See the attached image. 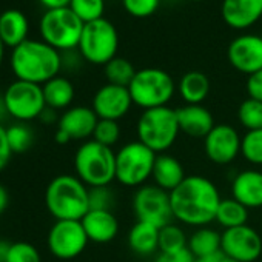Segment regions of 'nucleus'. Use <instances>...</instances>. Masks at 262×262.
I'll use <instances>...</instances> for the list:
<instances>
[{
    "label": "nucleus",
    "mask_w": 262,
    "mask_h": 262,
    "mask_svg": "<svg viewBox=\"0 0 262 262\" xmlns=\"http://www.w3.org/2000/svg\"><path fill=\"white\" fill-rule=\"evenodd\" d=\"M188 237L182 227L171 222L159 228V251L161 253H178L187 250Z\"/></svg>",
    "instance_id": "c756f323"
},
{
    "label": "nucleus",
    "mask_w": 262,
    "mask_h": 262,
    "mask_svg": "<svg viewBox=\"0 0 262 262\" xmlns=\"http://www.w3.org/2000/svg\"><path fill=\"white\" fill-rule=\"evenodd\" d=\"M28 19L19 10H7L0 14V39L5 47L16 48L24 43L28 34Z\"/></svg>",
    "instance_id": "5701e85b"
},
{
    "label": "nucleus",
    "mask_w": 262,
    "mask_h": 262,
    "mask_svg": "<svg viewBox=\"0 0 262 262\" xmlns=\"http://www.w3.org/2000/svg\"><path fill=\"white\" fill-rule=\"evenodd\" d=\"M247 93L250 99L262 102V70L247 77Z\"/></svg>",
    "instance_id": "58836bf2"
},
{
    "label": "nucleus",
    "mask_w": 262,
    "mask_h": 262,
    "mask_svg": "<svg viewBox=\"0 0 262 262\" xmlns=\"http://www.w3.org/2000/svg\"><path fill=\"white\" fill-rule=\"evenodd\" d=\"M120 125L117 120H106V119H99L96 129H94V135L93 139L105 147L113 148L119 139H120Z\"/></svg>",
    "instance_id": "72a5a7b5"
},
{
    "label": "nucleus",
    "mask_w": 262,
    "mask_h": 262,
    "mask_svg": "<svg viewBox=\"0 0 262 262\" xmlns=\"http://www.w3.org/2000/svg\"><path fill=\"white\" fill-rule=\"evenodd\" d=\"M210 90V79L201 71L185 73L178 83V93L185 105H202V102L208 97Z\"/></svg>",
    "instance_id": "b1692460"
},
{
    "label": "nucleus",
    "mask_w": 262,
    "mask_h": 262,
    "mask_svg": "<svg viewBox=\"0 0 262 262\" xmlns=\"http://www.w3.org/2000/svg\"><path fill=\"white\" fill-rule=\"evenodd\" d=\"M231 198L248 210L262 207V171L247 168L239 171L231 181Z\"/></svg>",
    "instance_id": "6ab92c4d"
},
{
    "label": "nucleus",
    "mask_w": 262,
    "mask_h": 262,
    "mask_svg": "<svg viewBox=\"0 0 262 262\" xmlns=\"http://www.w3.org/2000/svg\"><path fill=\"white\" fill-rule=\"evenodd\" d=\"M77 48L86 62L105 67L117 56L119 34L116 27L105 17L85 24Z\"/></svg>",
    "instance_id": "6e6552de"
},
{
    "label": "nucleus",
    "mask_w": 262,
    "mask_h": 262,
    "mask_svg": "<svg viewBox=\"0 0 262 262\" xmlns=\"http://www.w3.org/2000/svg\"><path fill=\"white\" fill-rule=\"evenodd\" d=\"M5 262H40V253L30 242H14L10 245Z\"/></svg>",
    "instance_id": "c9c22d12"
},
{
    "label": "nucleus",
    "mask_w": 262,
    "mask_h": 262,
    "mask_svg": "<svg viewBox=\"0 0 262 262\" xmlns=\"http://www.w3.org/2000/svg\"><path fill=\"white\" fill-rule=\"evenodd\" d=\"M188 251L193 257H205L221 253V233L211 227H199L188 237Z\"/></svg>",
    "instance_id": "bb28decb"
},
{
    "label": "nucleus",
    "mask_w": 262,
    "mask_h": 262,
    "mask_svg": "<svg viewBox=\"0 0 262 262\" xmlns=\"http://www.w3.org/2000/svg\"><path fill=\"white\" fill-rule=\"evenodd\" d=\"M45 103L48 108L53 110H68V106L74 100V85L70 82V79L56 76L54 79L48 80L42 85Z\"/></svg>",
    "instance_id": "a878e982"
},
{
    "label": "nucleus",
    "mask_w": 262,
    "mask_h": 262,
    "mask_svg": "<svg viewBox=\"0 0 262 262\" xmlns=\"http://www.w3.org/2000/svg\"><path fill=\"white\" fill-rule=\"evenodd\" d=\"M10 245H11V244H7V242H0V262H5V260H7V256H8Z\"/></svg>",
    "instance_id": "49530a36"
},
{
    "label": "nucleus",
    "mask_w": 262,
    "mask_h": 262,
    "mask_svg": "<svg viewBox=\"0 0 262 262\" xmlns=\"http://www.w3.org/2000/svg\"><path fill=\"white\" fill-rule=\"evenodd\" d=\"M114 191L108 187L90 188V210H110L114 207Z\"/></svg>",
    "instance_id": "4c0bfd02"
},
{
    "label": "nucleus",
    "mask_w": 262,
    "mask_h": 262,
    "mask_svg": "<svg viewBox=\"0 0 262 262\" xmlns=\"http://www.w3.org/2000/svg\"><path fill=\"white\" fill-rule=\"evenodd\" d=\"M190 2H202V0H190Z\"/></svg>",
    "instance_id": "8fccbe9b"
},
{
    "label": "nucleus",
    "mask_w": 262,
    "mask_h": 262,
    "mask_svg": "<svg viewBox=\"0 0 262 262\" xmlns=\"http://www.w3.org/2000/svg\"><path fill=\"white\" fill-rule=\"evenodd\" d=\"M80 222L88 239L96 244L111 242L119 233V221L110 210H90Z\"/></svg>",
    "instance_id": "412c9836"
},
{
    "label": "nucleus",
    "mask_w": 262,
    "mask_h": 262,
    "mask_svg": "<svg viewBox=\"0 0 262 262\" xmlns=\"http://www.w3.org/2000/svg\"><path fill=\"white\" fill-rule=\"evenodd\" d=\"M39 2L48 10H60V8H68L71 0H39Z\"/></svg>",
    "instance_id": "79ce46f5"
},
{
    "label": "nucleus",
    "mask_w": 262,
    "mask_h": 262,
    "mask_svg": "<svg viewBox=\"0 0 262 262\" xmlns=\"http://www.w3.org/2000/svg\"><path fill=\"white\" fill-rule=\"evenodd\" d=\"M242 136L230 123H216L204 138V151L210 162L216 165H228L241 155Z\"/></svg>",
    "instance_id": "4468645a"
},
{
    "label": "nucleus",
    "mask_w": 262,
    "mask_h": 262,
    "mask_svg": "<svg viewBox=\"0 0 262 262\" xmlns=\"http://www.w3.org/2000/svg\"><path fill=\"white\" fill-rule=\"evenodd\" d=\"M221 253L237 262H254L262 254V237L248 224L221 233Z\"/></svg>",
    "instance_id": "f8f14e48"
},
{
    "label": "nucleus",
    "mask_w": 262,
    "mask_h": 262,
    "mask_svg": "<svg viewBox=\"0 0 262 262\" xmlns=\"http://www.w3.org/2000/svg\"><path fill=\"white\" fill-rule=\"evenodd\" d=\"M176 114L181 133L188 138L204 139L216 125L213 114L204 105H184L176 110Z\"/></svg>",
    "instance_id": "aec40b11"
},
{
    "label": "nucleus",
    "mask_w": 262,
    "mask_h": 262,
    "mask_svg": "<svg viewBox=\"0 0 262 262\" xmlns=\"http://www.w3.org/2000/svg\"><path fill=\"white\" fill-rule=\"evenodd\" d=\"M70 8L83 24H90L103 17L105 0H71Z\"/></svg>",
    "instance_id": "473e14b6"
},
{
    "label": "nucleus",
    "mask_w": 262,
    "mask_h": 262,
    "mask_svg": "<svg viewBox=\"0 0 262 262\" xmlns=\"http://www.w3.org/2000/svg\"><path fill=\"white\" fill-rule=\"evenodd\" d=\"M136 133L138 141L156 155L167 153L181 135L176 110L168 105L144 110L136 123Z\"/></svg>",
    "instance_id": "20e7f679"
},
{
    "label": "nucleus",
    "mask_w": 262,
    "mask_h": 262,
    "mask_svg": "<svg viewBox=\"0 0 262 262\" xmlns=\"http://www.w3.org/2000/svg\"><path fill=\"white\" fill-rule=\"evenodd\" d=\"M133 105L135 103L133 99H131L128 86L105 83L96 91L91 108L94 110L99 119L119 122L122 117H125L129 113Z\"/></svg>",
    "instance_id": "dca6fc26"
},
{
    "label": "nucleus",
    "mask_w": 262,
    "mask_h": 262,
    "mask_svg": "<svg viewBox=\"0 0 262 262\" xmlns=\"http://www.w3.org/2000/svg\"><path fill=\"white\" fill-rule=\"evenodd\" d=\"M103 68H105L103 71H105V77L108 83L119 85V86H129L131 80L135 79L138 73L135 65L128 59L117 57V56L113 60H110Z\"/></svg>",
    "instance_id": "c85d7f7f"
},
{
    "label": "nucleus",
    "mask_w": 262,
    "mask_h": 262,
    "mask_svg": "<svg viewBox=\"0 0 262 262\" xmlns=\"http://www.w3.org/2000/svg\"><path fill=\"white\" fill-rule=\"evenodd\" d=\"M8 202H10V196H8V191L4 185H0V214H2L7 207H8Z\"/></svg>",
    "instance_id": "37998d69"
},
{
    "label": "nucleus",
    "mask_w": 262,
    "mask_h": 262,
    "mask_svg": "<svg viewBox=\"0 0 262 262\" xmlns=\"http://www.w3.org/2000/svg\"><path fill=\"white\" fill-rule=\"evenodd\" d=\"M133 211L139 222L162 228L174 221L170 193L155 184L139 187L133 196Z\"/></svg>",
    "instance_id": "9b49d317"
},
{
    "label": "nucleus",
    "mask_w": 262,
    "mask_h": 262,
    "mask_svg": "<svg viewBox=\"0 0 262 262\" xmlns=\"http://www.w3.org/2000/svg\"><path fill=\"white\" fill-rule=\"evenodd\" d=\"M4 106L7 113L19 122H28L42 116L47 108L42 85L16 80L4 94Z\"/></svg>",
    "instance_id": "9d476101"
},
{
    "label": "nucleus",
    "mask_w": 262,
    "mask_h": 262,
    "mask_svg": "<svg viewBox=\"0 0 262 262\" xmlns=\"http://www.w3.org/2000/svg\"><path fill=\"white\" fill-rule=\"evenodd\" d=\"M237 120L247 129H260L262 128V102L247 97L237 108Z\"/></svg>",
    "instance_id": "2f4dec72"
},
{
    "label": "nucleus",
    "mask_w": 262,
    "mask_h": 262,
    "mask_svg": "<svg viewBox=\"0 0 262 262\" xmlns=\"http://www.w3.org/2000/svg\"><path fill=\"white\" fill-rule=\"evenodd\" d=\"M11 68L17 80L43 85L59 76L62 56L45 42L25 40L13 50Z\"/></svg>",
    "instance_id": "f03ea898"
},
{
    "label": "nucleus",
    "mask_w": 262,
    "mask_h": 262,
    "mask_svg": "<svg viewBox=\"0 0 262 262\" xmlns=\"http://www.w3.org/2000/svg\"><path fill=\"white\" fill-rule=\"evenodd\" d=\"M76 176L88 187H108L116 181V151L94 139L85 141L74 155Z\"/></svg>",
    "instance_id": "39448f33"
},
{
    "label": "nucleus",
    "mask_w": 262,
    "mask_h": 262,
    "mask_svg": "<svg viewBox=\"0 0 262 262\" xmlns=\"http://www.w3.org/2000/svg\"><path fill=\"white\" fill-rule=\"evenodd\" d=\"M85 24L71 8L48 10L40 19V34L45 43L57 51H71L79 47Z\"/></svg>",
    "instance_id": "1a4fd4ad"
},
{
    "label": "nucleus",
    "mask_w": 262,
    "mask_h": 262,
    "mask_svg": "<svg viewBox=\"0 0 262 262\" xmlns=\"http://www.w3.org/2000/svg\"><path fill=\"white\" fill-rule=\"evenodd\" d=\"M219 262H237V260H234V259H231V257H227V256H224V254H222V257L219 259Z\"/></svg>",
    "instance_id": "09e8293b"
},
{
    "label": "nucleus",
    "mask_w": 262,
    "mask_h": 262,
    "mask_svg": "<svg viewBox=\"0 0 262 262\" xmlns=\"http://www.w3.org/2000/svg\"><path fill=\"white\" fill-rule=\"evenodd\" d=\"M70 141H71V139L68 138V135H67V133H63V131L57 129V133H56V142H57V144L65 145V144H68Z\"/></svg>",
    "instance_id": "a18cd8bd"
},
{
    "label": "nucleus",
    "mask_w": 262,
    "mask_h": 262,
    "mask_svg": "<svg viewBox=\"0 0 262 262\" xmlns=\"http://www.w3.org/2000/svg\"><path fill=\"white\" fill-rule=\"evenodd\" d=\"M97 122L99 117L91 106H71L59 117L57 129L67 133L71 141H90Z\"/></svg>",
    "instance_id": "f3484780"
},
{
    "label": "nucleus",
    "mask_w": 262,
    "mask_h": 262,
    "mask_svg": "<svg viewBox=\"0 0 262 262\" xmlns=\"http://www.w3.org/2000/svg\"><path fill=\"white\" fill-rule=\"evenodd\" d=\"M88 241L80 221H56L48 233V248L59 259L77 257Z\"/></svg>",
    "instance_id": "ddd939ff"
},
{
    "label": "nucleus",
    "mask_w": 262,
    "mask_h": 262,
    "mask_svg": "<svg viewBox=\"0 0 262 262\" xmlns=\"http://www.w3.org/2000/svg\"><path fill=\"white\" fill-rule=\"evenodd\" d=\"M222 257V253L213 254V256H205V257H193V262H219Z\"/></svg>",
    "instance_id": "c03bdc74"
},
{
    "label": "nucleus",
    "mask_w": 262,
    "mask_h": 262,
    "mask_svg": "<svg viewBox=\"0 0 262 262\" xmlns=\"http://www.w3.org/2000/svg\"><path fill=\"white\" fill-rule=\"evenodd\" d=\"M185 178H187V174H185L184 165L178 158L167 155V153L158 155L155 168H153V174H151L155 185L171 193L174 188H178L184 182Z\"/></svg>",
    "instance_id": "4be33fe9"
},
{
    "label": "nucleus",
    "mask_w": 262,
    "mask_h": 262,
    "mask_svg": "<svg viewBox=\"0 0 262 262\" xmlns=\"http://www.w3.org/2000/svg\"><path fill=\"white\" fill-rule=\"evenodd\" d=\"M248 211L250 210L245 205H242L241 202H237L236 199L227 198V199L221 201L214 221L224 230L242 227V225H247V222H248Z\"/></svg>",
    "instance_id": "cd10ccee"
},
{
    "label": "nucleus",
    "mask_w": 262,
    "mask_h": 262,
    "mask_svg": "<svg viewBox=\"0 0 262 262\" xmlns=\"http://www.w3.org/2000/svg\"><path fill=\"white\" fill-rule=\"evenodd\" d=\"M158 155L139 141H131L116 151V181L123 187L139 188L153 174Z\"/></svg>",
    "instance_id": "0eeeda50"
},
{
    "label": "nucleus",
    "mask_w": 262,
    "mask_h": 262,
    "mask_svg": "<svg viewBox=\"0 0 262 262\" xmlns=\"http://www.w3.org/2000/svg\"><path fill=\"white\" fill-rule=\"evenodd\" d=\"M230 65L247 77L262 70V37L241 34L234 37L227 50Z\"/></svg>",
    "instance_id": "2eb2a0df"
},
{
    "label": "nucleus",
    "mask_w": 262,
    "mask_h": 262,
    "mask_svg": "<svg viewBox=\"0 0 262 262\" xmlns=\"http://www.w3.org/2000/svg\"><path fill=\"white\" fill-rule=\"evenodd\" d=\"M128 90L136 106L142 110H151L167 106L171 102L178 85L174 83L171 74L165 70L142 68L138 70Z\"/></svg>",
    "instance_id": "423d86ee"
},
{
    "label": "nucleus",
    "mask_w": 262,
    "mask_h": 262,
    "mask_svg": "<svg viewBox=\"0 0 262 262\" xmlns=\"http://www.w3.org/2000/svg\"><path fill=\"white\" fill-rule=\"evenodd\" d=\"M11 155H13V151H11V147L8 142L7 128L0 125V171L8 165Z\"/></svg>",
    "instance_id": "ea45409f"
},
{
    "label": "nucleus",
    "mask_w": 262,
    "mask_h": 262,
    "mask_svg": "<svg viewBox=\"0 0 262 262\" xmlns=\"http://www.w3.org/2000/svg\"><path fill=\"white\" fill-rule=\"evenodd\" d=\"M221 14L230 28L247 30L262 19V0H222Z\"/></svg>",
    "instance_id": "a211bd4d"
},
{
    "label": "nucleus",
    "mask_w": 262,
    "mask_h": 262,
    "mask_svg": "<svg viewBox=\"0 0 262 262\" xmlns=\"http://www.w3.org/2000/svg\"><path fill=\"white\" fill-rule=\"evenodd\" d=\"M128 247L139 256H150L156 253L159 250V228L138 221L128 233Z\"/></svg>",
    "instance_id": "393cba45"
},
{
    "label": "nucleus",
    "mask_w": 262,
    "mask_h": 262,
    "mask_svg": "<svg viewBox=\"0 0 262 262\" xmlns=\"http://www.w3.org/2000/svg\"><path fill=\"white\" fill-rule=\"evenodd\" d=\"M8 142L13 153H25L33 145V131L24 123H14L7 128Z\"/></svg>",
    "instance_id": "f704fd0d"
},
{
    "label": "nucleus",
    "mask_w": 262,
    "mask_h": 262,
    "mask_svg": "<svg viewBox=\"0 0 262 262\" xmlns=\"http://www.w3.org/2000/svg\"><path fill=\"white\" fill-rule=\"evenodd\" d=\"M122 4L129 16L144 19L153 16L158 11L161 0H122Z\"/></svg>",
    "instance_id": "e433bc0d"
},
{
    "label": "nucleus",
    "mask_w": 262,
    "mask_h": 262,
    "mask_svg": "<svg viewBox=\"0 0 262 262\" xmlns=\"http://www.w3.org/2000/svg\"><path fill=\"white\" fill-rule=\"evenodd\" d=\"M174 221L188 227H207L216 217L222 201L213 181L201 174H190L170 193Z\"/></svg>",
    "instance_id": "f257e3e1"
},
{
    "label": "nucleus",
    "mask_w": 262,
    "mask_h": 262,
    "mask_svg": "<svg viewBox=\"0 0 262 262\" xmlns=\"http://www.w3.org/2000/svg\"><path fill=\"white\" fill-rule=\"evenodd\" d=\"M4 54H5V45L2 39H0V67H2V62H4Z\"/></svg>",
    "instance_id": "de8ad7c7"
},
{
    "label": "nucleus",
    "mask_w": 262,
    "mask_h": 262,
    "mask_svg": "<svg viewBox=\"0 0 262 262\" xmlns=\"http://www.w3.org/2000/svg\"><path fill=\"white\" fill-rule=\"evenodd\" d=\"M45 204L56 221H82L90 211V188L77 176L60 174L47 187Z\"/></svg>",
    "instance_id": "7ed1b4c3"
},
{
    "label": "nucleus",
    "mask_w": 262,
    "mask_h": 262,
    "mask_svg": "<svg viewBox=\"0 0 262 262\" xmlns=\"http://www.w3.org/2000/svg\"><path fill=\"white\" fill-rule=\"evenodd\" d=\"M155 262H193V254L188 248L178 253H159Z\"/></svg>",
    "instance_id": "a19ab883"
},
{
    "label": "nucleus",
    "mask_w": 262,
    "mask_h": 262,
    "mask_svg": "<svg viewBox=\"0 0 262 262\" xmlns=\"http://www.w3.org/2000/svg\"><path fill=\"white\" fill-rule=\"evenodd\" d=\"M241 156L254 167H262V128L245 131L241 141Z\"/></svg>",
    "instance_id": "7c9ffc66"
}]
</instances>
